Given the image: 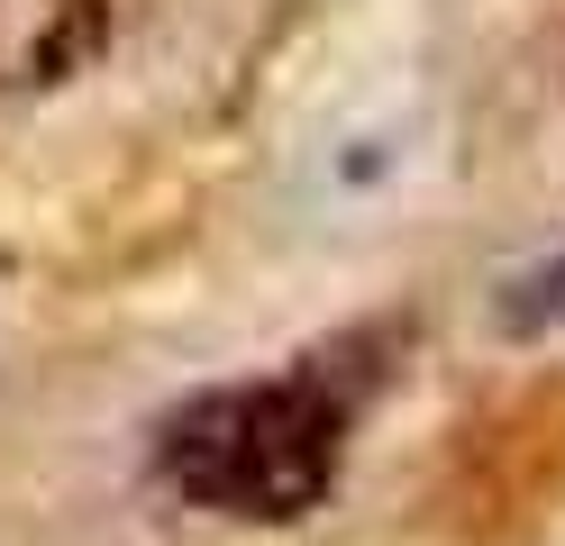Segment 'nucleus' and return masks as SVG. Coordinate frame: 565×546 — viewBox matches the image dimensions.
<instances>
[{"label": "nucleus", "mask_w": 565, "mask_h": 546, "mask_svg": "<svg viewBox=\"0 0 565 546\" xmlns=\"http://www.w3.org/2000/svg\"><path fill=\"white\" fill-rule=\"evenodd\" d=\"M338 400L329 383L282 374V383H237L201 392L164 419L156 473L192 510H228V520H301L338 483Z\"/></svg>", "instance_id": "nucleus-1"}, {"label": "nucleus", "mask_w": 565, "mask_h": 546, "mask_svg": "<svg viewBox=\"0 0 565 546\" xmlns=\"http://www.w3.org/2000/svg\"><path fill=\"white\" fill-rule=\"evenodd\" d=\"M502 328H565V255H547V265H529L520 282H502V310H492Z\"/></svg>", "instance_id": "nucleus-3"}, {"label": "nucleus", "mask_w": 565, "mask_h": 546, "mask_svg": "<svg viewBox=\"0 0 565 546\" xmlns=\"http://www.w3.org/2000/svg\"><path fill=\"white\" fill-rule=\"evenodd\" d=\"M110 46L100 0H0V92H46Z\"/></svg>", "instance_id": "nucleus-2"}]
</instances>
